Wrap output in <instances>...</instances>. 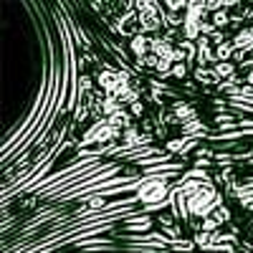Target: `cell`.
<instances>
[{"instance_id":"6da1fadb","label":"cell","mask_w":253,"mask_h":253,"mask_svg":"<svg viewBox=\"0 0 253 253\" xmlns=\"http://www.w3.org/2000/svg\"><path fill=\"white\" fill-rule=\"evenodd\" d=\"M220 205H223L220 190H215L213 185H203L198 193L187 195V215H190V220H193V218L205 220V218L213 215Z\"/></svg>"},{"instance_id":"7a4b0ae2","label":"cell","mask_w":253,"mask_h":253,"mask_svg":"<svg viewBox=\"0 0 253 253\" xmlns=\"http://www.w3.org/2000/svg\"><path fill=\"white\" fill-rule=\"evenodd\" d=\"M170 195H172V185L167 182L165 177H144L142 185H139V190L134 193L137 203H142L144 208H147V205L165 203Z\"/></svg>"},{"instance_id":"3957f363","label":"cell","mask_w":253,"mask_h":253,"mask_svg":"<svg viewBox=\"0 0 253 253\" xmlns=\"http://www.w3.org/2000/svg\"><path fill=\"white\" fill-rule=\"evenodd\" d=\"M150 48H152V36H147V33L134 36L129 43H126V51H129L132 58H147L150 56Z\"/></svg>"},{"instance_id":"277c9868","label":"cell","mask_w":253,"mask_h":253,"mask_svg":"<svg viewBox=\"0 0 253 253\" xmlns=\"http://www.w3.org/2000/svg\"><path fill=\"white\" fill-rule=\"evenodd\" d=\"M233 48H236V53H251L253 51V28H243V31H238L236 36H233Z\"/></svg>"},{"instance_id":"5b68a950","label":"cell","mask_w":253,"mask_h":253,"mask_svg":"<svg viewBox=\"0 0 253 253\" xmlns=\"http://www.w3.org/2000/svg\"><path fill=\"white\" fill-rule=\"evenodd\" d=\"M213 71H215L218 81H236V79H238V66H236L233 61H228V63H215Z\"/></svg>"},{"instance_id":"8992f818","label":"cell","mask_w":253,"mask_h":253,"mask_svg":"<svg viewBox=\"0 0 253 253\" xmlns=\"http://www.w3.org/2000/svg\"><path fill=\"white\" fill-rule=\"evenodd\" d=\"M193 81L198 84V86H203V89L210 86V84H220L213 69H195V71H193Z\"/></svg>"},{"instance_id":"52a82bcc","label":"cell","mask_w":253,"mask_h":253,"mask_svg":"<svg viewBox=\"0 0 253 253\" xmlns=\"http://www.w3.org/2000/svg\"><path fill=\"white\" fill-rule=\"evenodd\" d=\"M233 56H236V48H233V43H230V41H225L223 46H218V48H215V61H218V63H228V61H233Z\"/></svg>"},{"instance_id":"ba28073f","label":"cell","mask_w":253,"mask_h":253,"mask_svg":"<svg viewBox=\"0 0 253 253\" xmlns=\"http://www.w3.org/2000/svg\"><path fill=\"white\" fill-rule=\"evenodd\" d=\"M213 26H215L218 31H223V28H228V26H230V13H228V8H223V10H215V13H213Z\"/></svg>"},{"instance_id":"9c48e42d","label":"cell","mask_w":253,"mask_h":253,"mask_svg":"<svg viewBox=\"0 0 253 253\" xmlns=\"http://www.w3.org/2000/svg\"><path fill=\"white\" fill-rule=\"evenodd\" d=\"M190 66H187V63H172V79L175 81H187V71Z\"/></svg>"},{"instance_id":"30bf717a","label":"cell","mask_w":253,"mask_h":253,"mask_svg":"<svg viewBox=\"0 0 253 253\" xmlns=\"http://www.w3.org/2000/svg\"><path fill=\"white\" fill-rule=\"evenodd\" d=\"M213 218H215V220L223 225V223H228V220H230V210H228L225 205H220V208L215 210V213H213Z\"/></svg>"},{"instance_id":"8fae6325","label":"cell","mask_w":253,"mask_h":253,"mask_svg":"<svg viewBox=\"0 0 253 253\" xmlns=\"http://www.w3.org/2000/svg\"><path fill=\"white\" fill-rule=\"evenodd\" d=\"M129 114H132L134 119H142V117H144V101L132 104V107H129Z\"/></svg>"}]
</instances>
